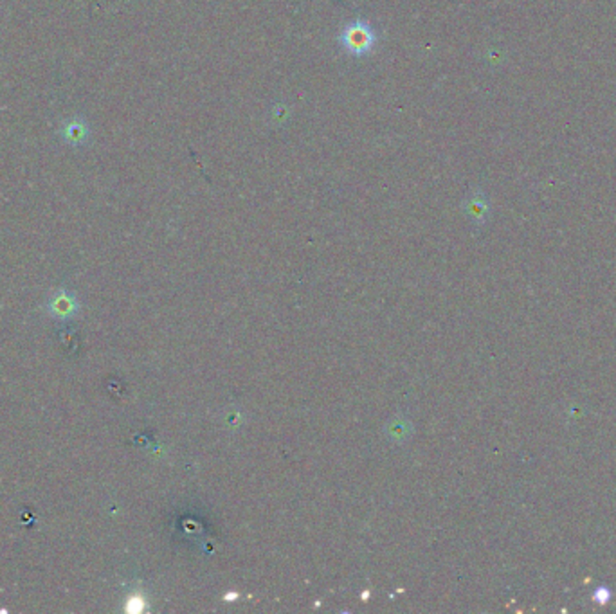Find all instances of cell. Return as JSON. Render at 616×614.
Instances as JSON below:
<instances>
[{"mask_svg":"<svg viewBox=\"0 0 616 614\" xmlns=\"http://www.w3.org/2000/svg\"><path fill=\"white\" fill-rule=\"evenodd\" d=\"M339 40L350 55L365 57L373 49L377 42V35L368 22L355 20L343 29Z\"/></svg>","mask_w":616,"mask_h":614,"instance_id":"1","label":"cell"},{"mask_svg":"<svg viewBox=\"0 0 616 614\" xmlns=\"http://www.w3.org/2000/svg\"><path fill=\"white\" fill-rule=\"evenodd\" d=\"M469 210H471V215L478 220H483L487 217V210H489V203L483 196V193H476L471 202H469Z\"/></svg>","mask_w":616,"mask_h":614,"instance_id":"2","label":"cell"},{"mask_svg":"<svg viewBox=\"0 0 616 614\" xmlns=\"http://www.w3.org/2000/svg\"><path fill=\"white\" fill-rule=\"evenodd\" d=\"M593 600L597 602V603H607L609 600H611V589L609 587H605V586H600V587H597L595 589V593H593Z\"/></svg>","mask_w":616,"mask_h":614,"instance_id":"3","label":"cell"}]
</instances>
